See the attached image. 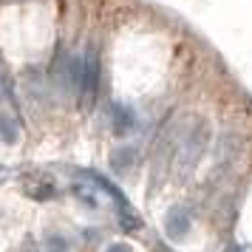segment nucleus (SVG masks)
Returning <instances> with one entry per match:
<instances>
[{
	"instance_id": "20e7f679",
	"label": "nucleus",
	"mask_w": 252,
	"mask_h": 252,
	"mask_svg": "<svg viewBox=\"0 0 252 252\" xmlns=\"http://www.w3.org/2000/svg\"><path fill=\"white\" fill-rule=\"evenodd\" d=\"M111 111L116 114V119H114V127H116V133H125L127 127H133V125H136V116L130 114L127 108H122V105H114Z\"/></svg>"
},
{
	"instance_id": "f03ea898",
	"label": "nucleus",
	"mask_w": 252,
	"mask_h": 252,
	"mask_svg": "<svg viewBox=\"0 0 252 252\" xmlns=\"http://www.w3.org/2000/svg\"><path fill=\"white\" fill-rule=\"evenodd\" d=\"M80 91H82V99L88 105L96 102V94H99V54H96V48H88L85 57H82Z\"/></svg>"
},
{
	"instance_id": "39448f33",
	"label": "nucleus",
	"mask_w": 252,
	"mask_h": 252,
	"mask_svg": "<svg viewBox=\"0 0 252 252\" xmlns=\"http://www.w3.org/2000/svg\"><path fill=\"white\" fill-rule=\"evenodd\" d=\"M0 136H3V142H9V145L17 139V130H14V125H12L9 116H0Z\"/></svg>"
},
{
	"instance_id": "f257e3e1",
	"label": "nucleus",
	"mask_w": 252,
	"mask_h": 252,
	"mask_svg": "<svg viewBox=\"0 0 252 252\" xmlns=\"http://www.w3.org/2000/svg\"><path fill=\"white\" fill-rule=\"evenodd\" d=\"M204 142H207V125H193L190 133L179 142V153H176V167L182 173H190L198 164L201 153H204Z\"/></svg>"
},
{
	"instance_id": "423d86ee",
	"label": "nucleus",
	"mask_w": 252,
	"mask_h": 252,
	"mask_svg": "<svg viewBox=\"0 0 252 252\" xmlns=\"http://www.w3.org/2000/svg\"><path fill=\"white\" fill-rule=\"evenodd\" d=\"M46 250L48 252H68V244H65V238H60V235H48Z\"/></svg>"
},
{
	"instance_id": "7ed1b4c3",
	"label": "nucleus",
	"mask_w": 252,
	"mask_h": 252,
	"mask_svg": "<svg viewBox=\"0 0 252 252\" xmlns=\"http://www.w3.org/2000/svg\"><path fill=\"white\" fill-rule=\"evenodd\" d=\"M164 232L170 238H184L190 232V213L182 210V207H173L167 213V218H164Z\"/></svg>"
},
{
	"instance_id": "0eeeda50",
	"label": "nucleus",
	"mask_w": 252,
	"mask_h": 252,
	"mask_svg": "<svg viewBox=\"0 0 252 252\" xmlns=\"http://www.w3.org/2000/svg\"><path fill=\"white\" fill-rule=\"evenodd\" d=\"M119 221H122V227H125V229H130V232L142 227V221H139L136 216H127V210H125V207H122V218H119Z\"/></svg>"
},
{
	"instance_id": "6e6552de",
	"label": "nucleus",
	"mask_w": 252,
	"mask_h": 252,
	"mask_svg": "<svg viewBox=\"0 0 252 252\" xmlns=\"http://www.w3.org/2000/svg\"><path fill=\"white\" fill-rule=\"evenodd\" d=\"M108 252H130V247H125V244H111Z\"/></svg>"
}]
</instances>
